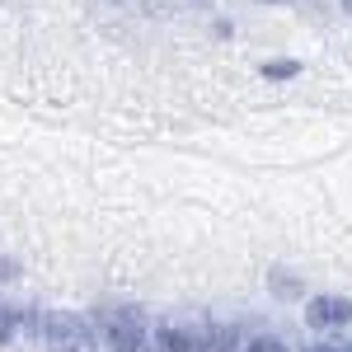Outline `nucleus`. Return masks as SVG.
<instances>
[{"instance_id": "nucleus-6", "label": "nucleus", "mask_w": 352, "mask_h": 352, "mask_svg": "<svg viewBox=\"0 0 352 352\" xmlns=\"http://www.w3.org/2000/svg\"><path fill=\"white\" fill-rule=\"evenodd\" d=\"M24 333V310L19 305H0V343H14Z\"/></svg>"}, {"instance_id": "nucleus-4", "label": "nucleus", "mask_w": 352, "mask_h": 352, "mask_svg": "<svg viewBox=\"0 0 352 352\" xmlns=\"http://www.w3.org/2000/svg\"><path fill=\"white\" fill-rule=\"evenodd\" d=\"M300 315H305V324H310V329L329 333V329L352 324V300H348V296H310Z\"/></svg>"}, {"instance_id": "nucleus-1", "label": "nucleus", "mask_w": 352, "mask_h": 352, "mask_svg": "<svg viewBox=\"0 0 352 352\" xmlns=\"http://www.w3.org/2000/svg\"><path fill=\"white\" fill-rule=\"evenodd\" d=\"M94 329L113 352H155V324L141 305H99L94 310Z\"/></svg>"}, {"instance_id": "nucleus-5", "label": "nucleus", "mask_w": 352, "mask_h": 352, "mask_svg": "<svg viewBox=\"0 0 352 352\" xmlns=\"http://www.w3.org/2000/svg\"><path fill=\"white\" fill-rule=\"evenodd\" d=\"M202 352H244V338L235 324L202 315Z\"/></svg>"}, {"instance_id": "nucleus-12", "label": "nucleus", "mask_w": 352, "mask_h": 352, "mask_svg": "<svg viewBox=\"0 0 352 352\" xmlns=\"http://www.w3.org/2000/svg\"><path fill=\"white\" fill-rule=\"evenodd\" d=\"M343 5H348V10H352V0H343Z\"/></svg>"}, {"instance_id": "nucleus-2", "label": "nucleus", "mask_w": 352, "mask_h": 352, "mask_svg": "<svg viewBox=\"0 0 352 352\" xmlns=\"http://www.w3.org/2000/svg\"><path fill=\"white\" fill-rule=\"evenodd\" d=\"M38 343L47 352H99V329H94V320H80L71 310H47Z\"/></svg>"}, {"instance_id": "nucleus-11", "label": "nucleus", "mask_w": 352, "mask_h": 352, "mask_svg": "<svg viewBox=\"0 0 352 352\" xmlns=\"http://www.w3.org/2000/svg\"><path fill=\"white\" fill-rule=\"evenodd\" d=\"M343 352H352V343H343Z\"/></svg>"}, {"instance_id": "nucleus-7", "label": "nucleus", "mask_w": 352, "mask_h": 352, "mask_svg": "<svg viewBox=\"0 0 352 352\" xmlns=\"http://www.w3.org/2000/svg\"><path fill=\"white\" fill-rule=\"evenodd\" d=\"M258 71H263V80H296V76H300V61H292V56H277V61H263Z\"/></svg>"}, {"instance_id": "nucleus-3", "label": "nucleus", "mask_w": 352, "mask_h": 352, "mask_svg": "<svg viewBox=\"0 0 352 352\" xmlns=\"http://www.w3.org/2000/svg\"><path fill=\"white\" fill-rule=\"evenodd\" d=\"M151 338H155V352H202V315H197V320L160 315Z\"/></svg>"}, {"instance_id": "nucleus-10", "label": "nucleus", "mask_w": 352, "mask_h": 352, "mask_svg": "<svg viewBox=\"0 0 352 352\" xmlns=\"http://www.w3.org/2000/svg\"><path fill=\"white\" fill-rule=\"evenodd\" d=\"M305 352H343V348H338V343H310Z\"/></svg>"}, {"instance_id": "nucleus-9", "label": "nucleus", "mask_w": 352, "mask_h": 352, "mask_svg": "<svg viewBox=\"0 0 352 352\" xmlns=\"http://www.w3.org/2000/svg\"><path fill=\"white\" fill-rule=\"evenodd\" d=\"M268 277H272V292H277V296H296V292H300V287L292 282V277H287V272H268Z\"/></svg>"}, {"instance_id": "nucleus-8", "label": "nucleus", "mask_w": 352, "mask_h": 352, "mask_svg": "<svg viewBox=\"0 0 352 352\" xmlns=\"http://www.w3.org/2000/svg\"><path fill=\"white\" fill-rule=\"evenodd\" d=\"M244 352H292V348H287L277 333H258V338H249V343H244Z\"/></svg>"}]
</instances>
